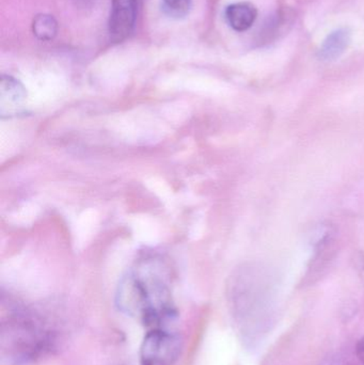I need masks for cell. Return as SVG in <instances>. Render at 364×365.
Here are the masks:
<instances>
[{"mask_svg": "<svg viewBox=\"0 0 364 365\" xmlns=\"http://www.w3.org/2000/svg\"><path fill=\"white\" fill-rule=\"evenodd\" d=\"M278 274L261 262L243 264L227 285V299L237 334L248 349L258 346L275 325Z\"/></svg>", "mask_w": 364, "mask_h": 365, "instance_id": "6da1fadb", "label": "cell"}, {"mask_svg": "<svg viewBox=\"0 0 364 365\" xmlns=\"http://www.w3.org/2000/svg\"><path fill=\"white\" fill-rule=\"evenodd\" d=\"M115 304L123 314L149 328L165 327L177 317L170 274L164 262L145 257L120 280Z\"/></svg>", "mask_w": 364, "mask_h": 365, "instance_id": "7a4b0ae2", "label": "cell"}, {"mask_svg": "<svg viewBox=\"0 0 364 365\" xmlns=\"http://www.w3.org/2000/svg\"><path fill=\"white\" fill-rule=\"evenodd\" d=\"M60 334L57 319L40 311L17 307L2 319V361L8 365L36 364L57 347Z\"/></svg>", "mask_w": 364, "mask_h": 365, "instance_id": "3957f363", "label": "cell"}, {"mask_svg": "<svg viewBox=\"0 0 364 365\" xmlns=\"http://www.w3.org/2000/svg\"><path fill=\"white\" fill-rule=\"evenodd\" d=\"M182 349L181 336L168 326L151 328L141 344L139 361L140 365H175Z\"/></svg>", "mask_w": 364, "mask_h": 365, "instance_id": "277c9868", "label": "cell"}, {"mask_svg": "<svg viewBox=\"0 0 364 365\" xmlns=\"http://www.w3.org/2000/svg\"><path fill=\"white\" fill-rule=\"evenodd\" d=\"M138 0H113L109 17V36L113 43H121L132 34L136 24Z\"/></svg>", "mask_w": 364, "mask_h": 365, "instance_id": "5b68a950", "label": "cell"}, {"mask_svg": "<svg viewBox=\"0 0 364 365\" xmlns=\"http://www.w3.org/2000/svg\"><path fill=\"white\" fill-rule=\"evenodd\" d=\"M0 105L2 117H12L23 111L24 102L26 100V90L24 86L10 75H2L0 85Z\"/></svg>", "mask_w": 364, "mask_h": 365, "instance_id": "8992f818", "label": "cell"}, {"mask_svg": "<svg viewBox=\"0 0 364 365\" xmlns=\"http://www.w3.org/2000/svg\"><path fill=\"white\" fill-rule=\"evenodd\" d=\"M352 31L348 28H339L331 32L325 38L318 51V58L323 61H333L339 59L350 46Z\"/></svg>", "mask_w": 364, "mask_h": 365, "instance_id": "52a82bcc", "label": "cell"}, {"mask_svg": "<svg viewBox=\"0 0 364 365\" xmlns=\"http://www.w3.org/2000/svg\"><path fill=\"white\" fill-rule=\"evenodd\" d=\"M258 16V10L250 2H236L226 9V19L235 31L250 29Z\"/></svg>", "mask_w": 364, "mask_h": 365, "instance_id": "ba28073f", "label": "cell"}, {"mask_svg": "<svg viewBox=\"0 0 364 365\" xmlns=\"http://www.w3.org/2000/svg\"><path fill=\"white\" fill-rule=\"evenodd\" d=\"M32 31L34 36L43 42L51 41L57 34V21L49 14L36 15L32 21Z\"/></svg>", "mask_w": 364, "mask_h": 365, "instance_id": "9c48e42d", "label": "cell"}, {"mask_svg": "<svg viewBox=\"0 0 364 365\" xmlns=\"http://www.w3.org/2000/svg\"><path fill=\"white\" fill-rule=\"evenodd\" d=\"M291 17L288 12H279L271 16L267 23H265L264 36L265 42H269L277 36V34H281L286 26L290 25Z\"/></svg>", "mask_w": 364, "mask_h": 365, "instance_id": "30bf717a", "label": "cell"}, {"mask_svg": "<svg viewBox=\"0 0 364 365\" xmlns=\"http://www.w3.org/2000/svg\"><path fill=\"white\" fill-rule=\"evenodd\" d=\"M192 0H162V9L172 19H183L189 14Z\"/></svg>", "mask_w": 364, "mask_h": 365, "instance_id": "8fae6325", "label": "cell"}, {"mask_svg": "<svg viewBox=\"0 0 364 365\" xmlns=\"http://www.w3.org/2000/svg\"><path fill=\"white\" fill-rule=\"evenodd\" d=\"M321 365H346L344 360L340 356H331L325 359Z\"/></svg>", "mask_w": 364, "mask_h": 365, "instance_id": "7c38bea8", "label": "cell"}, {"mask_svg": "<svg viewBox=\"0 0 364 365\" xmlns=\"http://www.w3.org/2000/svg\"><path fill=\"white\" fill-rule=\"evenodd\" d=\"M356 356L361 364L364 365V336L357 343Z\"/></svg>", "mask_w": 364, "mask_h": 365, "instance_id": "4fadbf2b", "label": "cell"}, {"mask_svg": "<svg viewBox=\"0 0 364 365\" xmlns=\"http://www.w3.org/2000/svg\"><path fill=\"white\" fill-rule=\"evenodd\" d=\"M357 266H358V272L359 274H360V278L363 279V282L364 283V253H361L358 259H357Z\"/></svg>", "mask_w": 364, "mask_h": 365, "instance_id": "5bb4252c", "label": "cell"}]
</instances>
